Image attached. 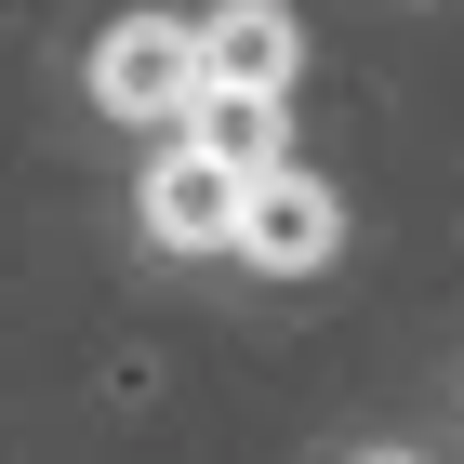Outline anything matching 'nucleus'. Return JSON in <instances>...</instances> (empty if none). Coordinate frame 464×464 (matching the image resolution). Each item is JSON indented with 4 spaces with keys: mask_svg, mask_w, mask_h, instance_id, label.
Segmentation results:
<instances>
[{
    "mask_svg": "<svg viewBox=\"0 0 464 464\" xmlns=\"http://www.w3.org/2000/svg\"><path fill=\"white\" fill-rule=\"evenodd\" d=\"M93 107L107 120H186L199 107V27L186 14H120L93 40Z\"/></svg>",
    "mask_w": 464,
    "mask_h": 464,
    "instance_id": "obj_1",
    "label": "nucleus"
},
{
    "mask_svg": "<svg viewBox=\"0 0 464 464\" xmlns=\"http://www.w3.org/2000/svg\"><path fill=\"white\" fill-rule=\"evenodd\" d=\"M239 199L252 186L226 160H199V146H160L146 160V239L160 252H239Z\"/></svg>",
    "mask_w": 464,
    "mask_h": 464,
    "instance_id": "obj_3",
    "label": "nucleus"
},
{
    "mask_svg": "<svg viewBox=\"0 0 464 464\" xmlns=\"http://www.w3.org/2000/svg\"><path fill=\"white\" fill-rule=\"evenodd\" d=\"M186 146L226 160L239 186H266L279 173V93H199V107H186Z\"/></svg>",
    "mask_w": 464,
    "mask_h": 464,
    "instance_id": "obj_5",
    "label": "nucleus"
},
{
    "mask_svg": "<svg viewBox=\"0 0 464 464\" xmlns=\"http://www.w3.org/2000/svg\"><path fill=\"white\" fill-rule=\"evenodd\" d=\"M292 67H305V27H292L279 0L199 14V93H292Z\"/></svg>",
    "mask_w": 464,
    "mask_h": 464,
    "instance_id": "obj_4",
    "label": "nucleus"
},
{
    "mask_svg": "<svg viewBox=\"0 0 464 464\" xmlns=\"http://www.w3.org/2000/svg\"><path fill=\"white\" fill-rule=\"evenodd\" d=\"M239 252L266 266V279H305V266H332V252H345V199H332L319 173H292V160H279V173L239 199Z\"/></svg>",
    "mask_w": 464,
    "mask_h": 464,
    "instance_id": "obj_2",
    "label": "nucleus"
}]
</instances>
